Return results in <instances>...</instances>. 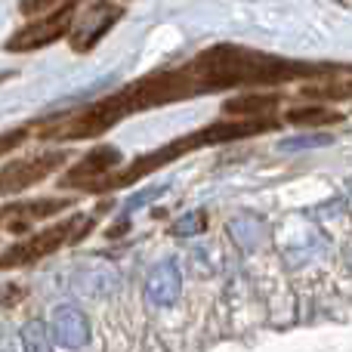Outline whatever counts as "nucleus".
<instances>
[{
	"instance_id": "1",
	"label": "nucleus",
	"mask_w": 352,
	"mask_h": 352,
	"mask_svg": "<svg viewBox=\"0 0 352 352\" xmlns=\"http://www.w3.org/2000/svg\"><path fill=\"white\" fill-rule=\"evenodd\" d=\"M192 72L198 93H219L235 90V87H275L285 80H303V78H322L334 74L331 65H309V62H291L272 53L248 50L238 43H217L207 47L186 62Z\"/></svg>"
},
{
	"instance_id": "2",
	"label": "nucleus",
	"mask_w": 352,
	"mask_h": 352,
	"mask_svg": "<svg viewBox=\"0 0 352 352\" xmlns=\"http://www.w3.org/2000/svg\"><path fill=\"white\" fill-rule=\"evenodd\" d=\"M99 213L102 210H93V213H87V217L84 213H74V217L62 219V223L50 226V229L34 232V235L16 241L12 248H6L3 254H0V272H6V269H19V266H31V263H41L43 256L56 254L59 248L78 244L80 238H87L93 232Z\"/></svg>"
},
{
	"instance_id": "3",
	"label": "nucleus",
	"mask_w": 352,
	"mask_h": 352,
	"mask_svg": "<svg viewBox=\"0 0 352 352\" xmlns=\"http://www.w3.org/2000/svg\"><path fill=\"white\" fill-rule=\"evenodd\" d=\"M80 3L84 0H62L43 19H34V22L22 25L19 31H12L10 41L3 43L6 53H31V50H43L50 43H56L59 37H68L74 19H78Z\"/></svg>"
},
{
	"instance_id": "4",
	"label": "nucleus",
	"mask_w": 352,
	"mask_h": 352,
	"mask_svg": "<svg viewBox=\"0 0 352 352\" xmlns=\"http://www.w3.org/2000/svg\"><path fill=\"white\" fill-rule=\"evenodd\" d=\"M121 19H124L121 3H115V0H96V3H90L74 19L72 31H68V43H72L74 53H90Z\"/></svg>"
},
{
	"instance_id": "5",
	"label": "nucleus",
	"mask_w": 352,
	"mask_h": 352,
	"mask_svg": "<svg viewBox=\"0 0 352 352\" xmlns=\"http://www.w3.org/2000/svg\"><path fill=\"white\" fill-rule=\"evenodd\" d=\"M68 161V152H43L34 158H19L0 167V195H19L25 188L43 182L50 173H56Z\"/></svg>"
},
{
	"instance_id": "6",
	"label": "nucleus",
	"mask_w": 352,
	"mask_h": 352,
	"mask_svg": "<svg viewBox=\"0 0 352 352\" xmlns=\"http://www.w3.org/2000/svg\"><path fill=\"white\" fill-rule=\"evenodd\" d=\"M121 167V152L115 146H96L78 161L65 176H62L59 186L62 188H84V192H93L96 182H102L111 170Z\"/></svg>"
},
{
	"instance_id": "7",
	"label": "nucleus",
	"mask_w": 352,
	"mask_h": 352,
	"mask_svg": "<svg viewBox=\"0 0 352 352\" xmlns=\"http://www.w3.org/2000/svg\"><path fill=\"white\" fill-rule=\"evenodd\" d=\"M74 201L72 198H34V201H19V204H10V207H0V217H3L6 229L12 235H25L37 219H50L56 213L68 210Z\"/></svg>"
},
{
	"instance_id": "8",
	"label": "nucleus",
	"mask_w": 352,
	"mask_h": 352,
	"mask_svg": "<svg viewBox=\"0 0 352 352\" xmlns=\"http://www.w3.org/2000/svg\"><path fill=\"white\" fill-rule=\"evenodd\" d=\"M53 340L65 349H80L90 340V324L78 306L62 303L53 309Z\"/></svg>"
},
{
	"instance_id": "9",
	"label": "nucleus",
	"mask_w": 352,
	"mask_h": 352,
	"mask_svg": "<svg viewBox=\"0 0 352 352\" xmlns=\"http://www.w3.org/2000/svg\"><path fill=\"white\" fill-rule=\"evenodd\" d=\"M275 102H278V96H272V93H248V96H235L229 99V102L223 105L226 115H238V118H263L266 111L275 109Z\"/></svg>"
},
{
	"instance_id": "10",
	"label": "nucleus",
	"mask_w": 352,
	"mask_h": 352,
	"mask_svg": "<svg viewBox=\"0 0 352 352\" xmlns=\"http://www.w3.org/2000/svg\"><path fill=\"white\" fill-rule=\"evenodd\" d=\"M176 287H179V275H176L173 266H161L158 272L152 275V281H148V297L155 300V303H170L176 297Z\"/></svg>"
},
{
	"instance_id": "11",
	"label": "nucleus",
	"mask_w": 352,
	"mask_h": 352,
	"mask_svg": "<svg viewBox=\"0 0 352 352\" xmlns=\"http://www.w3.org/2000/svg\"><path fill=\"white\" fill-rule=\"evenodd\" d=\"M303 96H309V99H346V96H352V80H318V84L306 87Z\"/></svg>"
},
{
	"instance_id": "12",
	"label": "nucleus",
	"mask_w": 352,
	"mask_h": 352,
	"mask_svg": "<svg viewBox=\"0 0 352 352\" xmlns=\"http://www.w3.org/2000/svg\"><path fill=\"white\" fill-rule=\"evenodd\" d=\"M22 349L25 352H53V343H50V334L41 322H28L22 328Z\"/></svg>"
},
{
	"instance_id": "13",
	"label": "nucleus",
	"mask_w": 352,
	"mask_h": 352,
	"mask_svg": "<svg viewBox=\"0 0 352 352\" xmlns=\"http://www.w3.org/2000/svg\"><path fill=\"white\" fill-rule=\"evenodd\" d=\"M291 118L294 124H324V121H337V115L334 111H324V109H297V111H291Z\"/></svg>"
},
{
	"instance_id": "14",
	"label": "nucleus",
	"mask_w": 352,
	"mask_h": 352,
	"mask_svg": "<svg viewBox=\"0 0 352 352\" xmlns=\"http://www.w3.org/2000/svg\"><path fill=\"white\" fill-rule=\"evenodd\" d=\"M25 140H28V127H16V130L0 133V158H3V155H10L12 148H19Z\"/></svg>"
},
{
	"instance_id": "15",
	"label": "nucleus",
	"mask_w": 352,
	"mask_h": 352,
	"mask_svg": "<svg viewBox=\"0 0 352 352\" xmlns=\"http://www.w3.org/2000/svg\"><path fill=\"white\" fill-rule=\"evenodd\" d=\"M62 0H19V12L22 16H43V12H50Z\"/></svg>"
},
{
	"instance_id": "16",
	"label": "nucleus",
	"mask_w": 352,
	"mask_h": 352,
	"mask_svg": "<svg viewBox=\"0 0 352 352\" xmlns=\"http://www.w3.org/2000/svg\"><path fill=\"white\" fill-rule=\"evenodd\" d=\"M6 78H10V74H6V72H0V80H6Z\"/></svg>"
},
{
	"instance_id": "17",
	"label": "nucleus",
	"mask_w": 352,
	"mask_h": 352,
	"mask_svg": "<svg viewBox=\"0 0 352 352\" xmlns=\"http://www.w3.org/2000/svg\"><path fill=\"white\" fill-rule=\"evenodd\" d=\"M0 226H3V217H0Z\"/></svg>"
}]
</instances>
